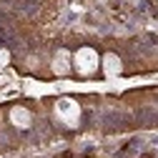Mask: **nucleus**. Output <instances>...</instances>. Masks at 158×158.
<instances>
[{
    "label": "nucleus",
    "instance_id": "obj_4",
    "mask_svg": "<svg viewBox=\"0 0 158 158\" xmlns=\"http://www.w3.org/2000/svg\"><path fill=\"white\" fill-rule=\"evenodd\" d=\"M50 68H53L55 75H68V73H70V53H68L65 48H63V50H58V53L53 55Z\"/></svg>",
    "mask_w": 158,
    "mask_h": 158
},
{
    "label": "nucleus",
    "instance_id": "obj_3",
    "mask_svg": "<svg viewBox=\"0 0 158 158\" xmlns=\"http://www.w3.org/2000/svg\"><path fill=\"white\" fill-rule=\"evenodd\" d=\"M10 123H13L15 128L25 131V128H30V123H33V113H30L25 106H15V108H10Z\"/></svg>",
    "mask_w": 158,
    "mask_h": 158
},
{
    "label": "nucleus",
    "instance_id": "obj_1",
    "mask_svg": "<svg viewBox=\"0 0 158 158\" xmlns=\"http://www.w3.org/2000/svg\"><path fill=\"white\" fill-rule=\"evenodd\" d=\"M55 115H58L60 123L73 128V126L81 123V106H78L73 98H60V101L55 103Z\"/></svg>",
    "mask_w": 158,
    "mask_h": 158
},
{
    "label": "nucleus",
    "instance_id": "obj_5",
    "mask_svg": "<svg viewBox=\"0 0 158 158\" xmlns=\"http://www.w3.org/2000/svg\"><path fill=\"white\" fill-rule=\"evenodd\" d=\"M103 70H106V75H121L123 73L121 58H118L115 53H106L103 55Z\"/></svg>",
    "mask_w": 158,
    "mask_h": 158
},
{
    "label": "nucleus",
    "instance_id": "obj_2",
    "mask_svg": "<svg viewBox=\"0 0 158 158\" xmlns=\"http://www.w3.org/2000/svg\"><path fill=\"white\" fill-rule=\"evenodd\" d=\"M73 63H75V70L81 75H93L98 70V65H101V58H98V53L93 48H81L75 53Z\"/></svg>",
    "mask_w": 158,
    "mask_h": 158
},
{
    "label": "nucleus",
    "instance_id": "obj_6",
    "mask_svg": "<svg viewBox=\"0 0 158 158\" xmlns=\"http://www.w3.org/2000/svg\"><path fill=\"white\" fill-rule=\"evenodd\" d=\"M8 63H10V53H8L5 48H0V70H3Z\"/></svg>",
    "mask_w": 158,
    "mask_h": 158
}]
</instances>
